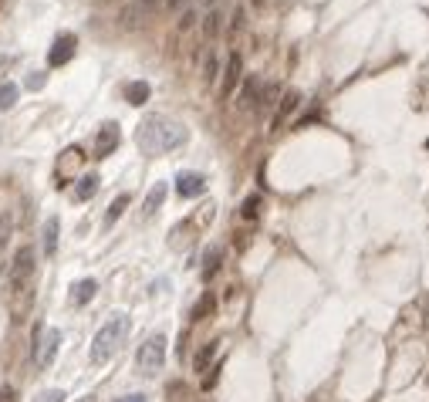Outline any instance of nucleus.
I'll list each match as a JSON object with an SVG mask.
<instances>
[{"mask_svg":"<svg viewBox=\"0 0 429 402\" xmlns=\"http://www.w3.org/2000/svg\"><path fill=\"white\" fill-rule=\"evenodd\" d=\"M186 142H190V129L169 115H159V112L146 115L135 129V146L146 156H169V153L183 149Z\"/></svg>","mask_w":429,"mask_h":402,"instance_id":"f257e3e1","label":"nucleus"},{"mask_svg":"<svg viewBox=\"0 0 429 402\" xmlns=\"http://www.w3.org/2000/svg\"><path fill=\"white\" fill-rule=\"evenodd\" d=\"M129 315H116V318H109V322L102 324L98 331H95V342H91V362L95 365H105L112 355H116L118 348L125 345V338H129Z\"/></svg>","mask_w":429,"mask_h":402,"instance_id":"f03ea898","label":"nucleus"},{"mask_svg":"<svg viewBox=\"0 0 429 402\" xmlns=\"http://www.w3.org/2000/svg\"><path fill=\"white\" fill-rule=\"evenodd\" d=\"M135 365H139L142 375H156L159 368L166 365V335L146 338L142 348H139V355H135Z\"/></svg>","mask_w":429,"mask_h":402,"instance_id":"7ed1b4c3","label":"nucleus"},{"mask_svg":"<svg viewBox=\"0 0 429 402\" xmlns=\"http://www.w3.org/2000/svg\"><path fill=\"white\" fill-rule=\"evenodd\" d=\"M34 267H38L34 247H21L17 257H14V267H10V287H14V291H24L28 284L34 281Z\"/></svg>","mask_w":429,"mask_h":402,"instance_id":"20e7f679","label":"nucleus"},{"mask_svg":"<svg viewBox=\"0 0 429 402\" xmlns=\"http://www.w3.org/2000/svg\"><path fill=\"white\" fill-rule=\"evenodd\" d=\"M58 348H61V331H58V328L38 331V348H34L38 368H47V365L54 362V359H58Z\"/></svg>","mask_w":429,"mask_h":402,"instance_id":"39448f33","label":"nucleus"},{"mask_svg":"<svg viewBox=\"0 0 429 402\" xmlns=\"http://www.w3.org/2000/svg\"><path fill=\"white\" fill-rule=\"evenodd\" d=\"M75 51H78V38L75 34H58L54 44L47 47V68H61V65H68L72 58H75Z\"/></svg>","mask_w":429,"mask_h":402,"instance_id":"423d86ee","label":"nucleus"},{"mask_svg":"<svg viewBox=\"0 0 429 402\" xmlns=\"http://www.w3.org/2000/svg\"><path fill=\"white\" fill-rule=\"evenodd\" d=\"M118 139H122L118 122H102V129H98V135H95V159L112 156V153L118 149Z\"/></svg>","mask_w":429,"mask_h":402,"instance_id":"0eeeda50","label":"nucleus"},{"mask_svg":"<svg viewBox=\"0 0 429 402\" xmlns=\"http://www.w3.org/2000/svg\"><path fill=\"white\" fill-rule=\"evenodd\" d=\"M176 193H179L183 200L203 197V193H206V176H203V172H179V176H176Z\"/></svg>","mask_w":429,"mask_h":402,"instance_id":"6e6552de","label":"nucleus"},{"mask_svg":"<svg viewBox=\"0 0 429 402\" xmlns=\"http://www.w3.org/2000/svg\"><path fill=\"white\" fill-rule=\"evenodd\" d=\"M240 75H243V58L240 54H230L227 58V68H223V85H220V98H230L234 95V88L240 85Z\"/></svg>","mask_w":429,"mask_h":402,"instance_id":"1a4fd4ad","label":"nucleus"},{"mask_svg":"<svg viewBox=\"0 0 429 402\" xmlns=\"http://www.w3.org/2000/svg\"><path fill=\"white\" fill-rule=\"evenodd\" d=\"M58 234H61V220H58V216H47V220H44V230H41V243H44V254H47V257L58 254Z\"/></svg>","mask_w":429,"mask_h":402,"instance_id":"9d476101","label":"nucleus"},{"mask_svg":"<svg viewBox=\"0 0 429 402\" xmlns=\"http://www.w3.org/2000/svg\"><path fill=\"white\" fill-rule=\"evenodd\" d=\"M298 105H301V95H298V91H284V95H280V105H277V112H274V129H280L284 122L291 119V112H294Z\"/></svg>","mask_w":429,"mask_h":402,"instance_id":"9b49d317","label":"nucleus"},{"mask_svg":"<svg viewBox=\"0 0 429 402\" xmlns=\"http://www.w3.org/2000/svg\"><path fill=\"white\" fill-rule=\"evenodd\" d=\"M81 159H85V156H81V149H78V146L65 149V153H61V159H58V183H65V179H68V172H72V169H78V166H81Z\"/></svg>","mask_w":429,"mask_h":402,"instance_id":"f8f14e48","label":"nucleus"},{"mask_svg":"<svg viewBox=\"0 0 429 402\" xmlns=\"http://www.w3.org/2000/svg\"><path fill=\"white\" fill-rule=\"evenodd\" d=\"M95 294H98V281H95V278H85V281H78L75 287H72L68 298H72V304H78L81 308V304H88Z\"/></svg>","mask_w":429,"mask_h":402,"instance_id":"ddd939ff","label":"nucleus"},{"mask_svg":"<svg viewBox=\"0 0 429 402\" xmlns=\"http://www.w3.org/2000/svg\"><path fill=\"white\" fill-rule=\"evenodd\" d=\"M98 186H102V176H98V172H88V176H81L78 186H75V200H78V203L91 200V197L98 193Z\"/></svg>","mask_w":429,"mask_h":402,"instance_id":"4468645a","label":"nucleus"},{"mask_svg":"<svg viewBox=\"0 0 429 402\" xmlns=\"http://www.w3.org/2000/svg\"><path fill=\"white\" fill-rule=\"evenodd\" d=\"M149 95H153L149 81H129V85H125V102H129V105H146Z\"/></svg>","mask_w":429,"mask_h":402,"instance_id":"2eb2a0df","label":"nucleus"},{"mask_svg":"<svg viewBox=\"0 0 429 402\" xmlns=\"http://www.w3.org/2000/svg\"><path fill=\"white\" fill-rule=\"evenodd\" d=\"M17 98H21V88H17L14 81H0V112L14 109V105H17Z\"/></svg>","mask_w":429,"mask_h":402,"instance_id":"dca6fc26","label":"nucleus"},{"mask_svg":"<svg viewBox=\"0 0 429 402\" xmlns=\"http://www.w3.org/2000/svg\"><path fill=\"white\" fill-rule=\"evenodd\" d=\"M166 200V183H156L153 190H149V197H146V206H142V216H153L159 206Z\"/></svg>","mask_w":429,"mask_h":402,"instance_id":"f3484780","label":"nucleus"},{"mask_svg":"<svg viewBox=\"0 0 429 402\" xmlns=\"http://www.w3.org/2000/svg\"><path fill=\"white\" fill-rule=\"evenodd\" d=\"M213 308H217V298L206 291V294H199V301L193 304V322H203V318H210L213 315Z\"/></svg>","mask_w":429,"mask_h":402,"instance_id":"a211bd4d","label":"nucleus"},{"mask_svg":"<svg viewBox=\"0 0 429 402\" xmlns=\"http://www.w3.org/2000/svg\"><path fill=\"white\" fill-rule=\"evenodd\" d=\"M257 95H261V78H247L243 81V91H240V105L243 109L257 105Z\"/></svg>","mask_w":429,"mask_h":402,"instance_id":"6ab92c4d","label":"nucleus"},{"mask_svg":"<svg viewBox=\"0 0 429 402\" xmlns=\"http://www.w3.org/2000/svg\"><path fill=\"white\" fill-rule=\"evenodd\" d=\"M129 203H132V197H129V193H118L116 200H112V206H109V213H105V227H112V223H116L118 216L125 213V206H129Z\"/></svg>","mask_w":429,"mask_h":402,"instance_id":"aec40b11","label":"nucleus"},{"mask_svg":"<svg viewBox=\"0 0 429 402\" xmlns=\"http://www.w3.org/2000/svg\"><path fill=\"white\" fill-rule=\"evenodd\" d=\"M217 348H220V342H206V345L196 352V372H206V368H210L213 355H217Z\"/></svg>","mask_w":429,"mask_h":402,"instance_id":"412c9836","label":"nucleus"},{"mask_svg":"<svg viewBox=\"0 0 429 402\" xmlns=\"http://www.w3.org/2000/svg\"><path fill=\"white\" fill-rule=\"evenodd\" d=\"M220 271V250L217 247H210L206 250V257H203V281H213V274Z\"/></svg>","mask_w":429,"mask_h":402,"instance_id":"4be33fe9","label":"nucleus"},{"mask_svg":"<svg viewBox=\"0 0 429 402\" xmlns=\"http://www.w3.org/2000/svg\"><path fill=\"white\" fill-rule=\"evenodd\" d=\"M240 216L243 220H257L261 216V197H247L243 206H240Z\"/></svg>","mask_w":429,"mask_h":402,"instance_id":"5701e85b","label":"nucleus"},{"mask_svg":"<svg viewBox=\"0 0 429 402\" xmlns=\"http://www.w3.org/2000/svg\"><path fill=\"white\" fill-rule=\"evenodd\" d=\"M206 38H217V31H220V10H210V17H206Z\"/></svg>","mask_w":429,"mask_h":402,"instance_id":"b1692460","label":"nucleus"},{"mask_svg":"<svg viewBox=\"0 0 429 402\" xmlns=\"http://www.w3.org/2000/svg\"><path fill=\"white\" fill-rule=\"evenodd\" d=\"M10 227H14V220H10V213H3L0 216V247L10 241Z\"/></svg>","mask_w":429,"mask_h":402,"instance_id":"393cba45","label":"nucleus"},{"mask_svg":"<svg viewBox=\"0 0 429 402\" xmlns=\"http://www.w3.org/2000/svg\"><path fill=\"white\" fill-rule=\"evenodd\" d=\"M34 402H65V392H61V389H47V392H41Z\"/></svg>","mask_w":429,"mask_h":402,"instance_id":"a878e982","label":"nucleus"},{"mask_svg":"<svg viewBox=\"0 0 429 402\" xmlns=\"http://www.w3.org/2000/svg\"><path fill=\"white\" fill-rule=\"evenodd\" d=\"M203 78H206V81L217 78V58H213V54H210V61H206V71H203Z\"/></svg>","mask_w":429,"mask_h":402,"instance_id":"bb28decb","label":"nucleus"},{"mask_svg":"<svg viewBox=\"0 0 429 402\" xmlns=\"http://www.w3.org/2000/svg\"><path fill=\"white\" fill-rule=\"evenodd\" d=\"M0 402H17V392H14L10 386H3V389H0Z\"/></svg>","mask_w":429,"mask_h":402,"instance_id":"cd10ccee","label":"nucleus"},{"mask_svg":"<svg viewBox=\"0 0 429 402\" xmlns=\"http://www.w3.org/2000/svg\"><path fill=\"white\" fill-rule=\"evenodd\" d=\"M41 85H44V71H41V75H31V78H28V88H41Z\"/></svg>","mask_w":429,"mask_h":402,"instance_id":"c85d7f7f","label":"nucleus"},{"mask_svg":"<svg viewBox=\"0 0 429 402\" xmlns=\"http://www.w3.org/2000/svg\"><path fill=\"white\" fill-rule=\"evenodd\" d=\"M193 17H196V14H183V21H179V27H183V31H186V27H193Z\"/></svg>","mask_w":429,"mask_h":402,"instance_id":"c756f323","label":"nucleus"},{"mask_svg":"<svg viewBox=\"0 0 429 402\" xmlns=\"http://www.w3.org/2000/svg\"><path fill=\"white\" fill-rule=\"evenodd\" d=\"M156 3H159V0H139V7H142V10H153Z\"/></svg>","mask_w":429,"mask_h":402,"instance_id":"7c9ffc66","label":"nucleus"},{"mask_svg":"<svg viewBox=\"0 0 429 402\" xmlns=\"http://www.w3.org/2000/svg\"><path fill=\"white\" fill-rule=\"evenodd\" d=\"M423 328H429V298H426V308H423Z\"/></svg>","mask_w":429,"mask_h":402,"instance_id":"2f4dec72","label":"nucleus"},{"mask_svg":"<svg viewBox=\"0 0 429 402\" xmlns=\"http://www.w3.org/2000/svg\"><path fill=\"white\" fill-rule=\"evenodd\" d=\"M116 402H146V396H129V399H116Z\"/></svg>","mask_w":429,"mask_h":402,"instance_id":"473e14b6","label":"nucleus"},{"mask_svg":"<svg viewBox=\"0 0 429 402\" xmlns=\"http://www.w3.org/2000/svg\"><path fill=\"white\" fill-rule=\"evenodd\" d=\"M7 65H10V54H0V71H3Z\"/></svg>","mask_w":429,"mask_h":402,"instance_id":"72a5a7b5","label":"nucleus"},{"mask_svg":"<svg viewBox=\"0 0 429 402\" xmlns=\"http://www.w3.org/2000/svg\"><path fill=\"white\" fill-rule=\"evenodd\" d=\"M78 402H95V396H81Z\"/></svg>","mask_w":429,"mask_h":402,"instance_id":"f704fd0d","label":"nucleus"},{"mask_svg":"<svg viewBox=\"0 0 429 402\" xmlns=\"http://www.w3.org/2000/svg\"><path fill=\"white\" fill-rule=\"evenodd\" d=\"M179 3H183V0H169V7H179Z\"/></svg>","mask_w":429,"mask_h":402,"instance_id":"c9c22d12","label":"nucleus"}]
</instances>
